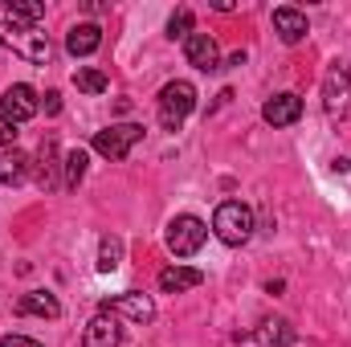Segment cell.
Here are the masks:
<instances>
[{"mask_svg":"<svg viewBox=\"0 0 351 347\" xmlns=\"http://www.w3.org/2000/svg\"><path fill=\"white\" fill-rule=\"evenodd\" d=\"M86 164H90V156L82 152V147L66 152V156H62V168H66V176H62V188H78V184L86 180Z\"/></svg>","mask_w":351,"mask_h":347,"instance_id":"cell-20","label":"cell"},{"mask_svg":"<svg viewBox=\"0 0 351 347\" xmlns=\"http://www.w3.org/2000/svg\"><path fill=\"white\" fill-rule=\"evenodd\" d=\"M123 265V237L119 233H106L98 241V274H114Z\"/></svg>","mask_w":351,"mask_h":347,"instance_id":"cell-19","label":"cell"},{"mask_svg":"<svg viewBox=\"0 0 351 347\" xmlns=\"http://www.w3.org/2000/svg\"><path fill=\"white\" fill-rule=\"evenodd\" d=\"M200 282H204V274H200V270H192V265H168V270H160V290H164V294L196 290Z\"/></svg>","mask_w":351,"mask_h":347,"instance_id":"cell-16","label":"cell"},{"mask_svg":"<svg viewBox=\"0 0 351 347\" xmlns=\"http://www.w3.org/2000/svg\"><path fill=\"white\" fill-rule=\"evenodd\" d=\"M45 8L37 0H8L0 4V41L29 58L33 66H45L49 62V37H45Z\"/></svg>","mask_w":351,"mask_h":347,"instance_id":"cell-1","label":"cell"},{"mask_svg":"<svg viewBox=\"0 0 351 347\" xmlns=\"http://www.w3.org/2000/svg\"><path fill=\"white\" fill-rule=\"evenodd\" d=\"M37 110H41V98H37V90L25 86V82H16V86H8L4 94H0V115H4V119H12L16 127H21V123H29Z\"/></svg>","mask_w":351,"mask_h":347,"instance_id":"cell-8","label":"cell"},{"mask_svg":"<svg viewBox=\"0 0 351 347\" xmlns=\"http://www.w3.org/2000/svg\"><path fill=\"white\" fill-rule=\"evenodd\" d=\"M16 315H37V319H62V302L49 290H29L16 298Z\"/></svg>","mask_w":351,"mask_h":347,"instance_id":"cell-13","label":"cell"},{"mask_svg":"<svg viewBox=\"0 0 351 347\" xmlns=\"http://www.w3.org/2000/svg\"><path fill=\"white\" fill-rule=\"evenodd\" d=\"M274 33H278L286 45L306 41V33H311L306 12H298V8H290V4H278V8H274Z\"/></svg>","mask_w":351,"mask_h":347,"instance_id":"cell-11","label":"cell"},{"mask_svg":"<svg viewBox=\"0 0 351 347\" xmlns=\"http://www.w3.org/2000/svg\"><path fill=\"white\" fill-rule=\"evenodd\" d=\"M4 147H16V123L0 115V152H4Z\"/></svg>","mask_w":351,"mask_h":347,"instance_id":"cell-23","label":"cell"},{"mask_svg":"<svg viewBox=\"0 0 351 347\" xmlns=\"http://www.w3.org/2000/svg\"><path fill=\"white\" fill-rule=\"evenodd\" d=\"M323 110H327V119H348L351 115V74L339 62L323 74Z\"/></svg>","mask_w":351,"mask_h":347,"instance_id":"cell-6","label":"cell"},{"mask_svg":"<svg viewBox=\"0 0 351 347\" xmlns=\"http://www.w3.org/2000/svg\"><path fill=\"white\" fill-rule=\"evenodd\" d=\"M119 344H123V327H119V319H114L110 311H98V315L86 323L82 344L78 347H119Z\"/></svg>","mask_w":351,"mask_h":347,"instance_id":"cell-9","label":"cell"},{"mask_svg":"<svg viewBox=\"0 0 351 347\" xmlns=\"http://www.w3.org/2000/svg\"><path fill=\"white\" fill-rule=\"evenodd\" d=\"M58 139L49 135V139H41V152H37V184L45 188V192H53V188H62V180H58Z\"/></svg>","mask_w":351,"mask_h":347,"instance_id":"cell-14","label":"cell"},{"mask_svg":"<svg viewBox=\"0 0 351 347\" xmlns=\"http://www.w3.org/2000/svg\"><path fill=\"white\" fill-rule=\"evenodd\" d=\"M139 139H143V123H114V127H106V131H94V152L106 156L110 164H119V160L131 156V147H135Z\"/></svg>","mask_w":351,"mask_h":347,"instance_id":"cell-5","label":"cell"},{"mask_svg":"<svg viewBox=\"0 0 351 347\" xmlns=\"http://www.w3.org/2000/svg\"><path fill=\"white\" fill-rule=\"evenodd\" d=\"M254 339H258V347H290V344H298V331L286 319H265L262 327L254 331Z\"/></svg>","mask_w":351,"mask_h":347,"instance_id":"cell-17","label":"cell"},{"mask_svg":"<svg viewBox=\"0 0 351 347\" xmlns=\"http://www.w3.org/2000/svg\"><path fill=\"white\" fill-rule=\"evenodd\" d=\"M98 311H110V315H123L131 323H152L156 319V302L139 290H127V294H114V298H102Z\"/></svg>","mask_w":351,"mask_h":347,"instance_id":"cell-7","label":"cell"},{"mask_svg":"<svg viewBox=\"0 0 351 347\" xmlns=\"http://www.w3.org/2000/svg\"><path fill=\"white\" fill-rule=\"evenodd\" d=\"M29 156L21 152V147H4L0 152V184H21L25 176H29Z\"/></svg>","mask_w":351,"mask_h":347,"instance_id":"cell-18","label":"cell"},{"mask_svg":"<svg viewBox=\"0 0 351 347\" xmlns=\"http://www.w3.org/2000/svg\"><path fill=\"white\" fill-rule=\"evenodd\" d=\"M192 21H196L192 8H176L172 21H168V37H172V41H188V37H192Z\"/></svg>","mask_w":351,"mask_h":347,"instance_id":"cell-22","label":"cell"},{"mask_svg":"<svg viewBox=\"0 0 351 347\" xmlns=\"http://www.w3.org/2000/svg\"><path fill=\"white\" fill-rule=\"evenodd\" d=\"M213 233L225 246H245L254 237V208L241 204V200H221L217 213H213Z\"/></svg>","mask_w":351,"mask_h":347,"instance_id":"cell-2","label":"cell"},{"mask_svg":"<svg viewBox=\"0 0 351 347\" xmlns=\"http://www.w3.org/2000/svg\"><path fill=\"white\" fill-rule=\"evenodd\" d=\"M184 58H188V66H196V70H204V74L221 70V49H217V41H213L208 33H192V37L184 41Z\"/></svg>","mask_w":351,"mask_h":347,"instance_id":"cell-10","label":"cell"},{"mask_svg":"<svg viewBox=\"0 0 351 347\" xmlns=\"http://www.w3.org/2000/svg\"><path fill=\"white\" fill-rule=\"evenodd\" d=\"M98 45H102V29H98L94 21H82V25H74V29L66 33V49H70L74 58H90Z\"/></svg>","mask_w":351,"mask_h":347,"instance_id":"cell-15","label":"cell"},{"mask_svg":"<svg viewBox=\"0 0 351 347\" xmlns=\"http://www.w3.org/2000/svg\"><path fill=\"white\" fill-rule=\"evenodd\" d=\"M62 110V94L58 90H45V115H58Z\"/></svg>","mask_w":351,"mask_h":347,"instance_id":"cell-25","label":"cell"},{"mask_svg":"<svg viewBox=\"0 0 351 347\" xmlns=\"http://www.w3.org/2000/svg\"><path fill=\"white\" fill-rule=\"evenodd\" d=\"M74 86L86 90V94H102V90L110 86V78L102 74V70H90V66H78L74 70Z\"/></svg>","mask_w":351,"mask_h":347,"instance_id":"cell-21","label":"cell"},{"mask_svg":"<svg viewBox=\"0 0 351 347\" xmlns=\"http://www.w3.org/2000/svg\"><path fill=\"white\" fill-rule=\"evenodd\" d=\"M156 106H160V123H164V131H180L184 119L196 110V86L184 82V78H176V82H168V86L160 90Z\"/></svg>","mask_w":351,"mask_h":347,"instance_id":"cell-3","label":"cell"},{"mask_svg":"<svg viewBox=\"0 0 351 347\" xmlns=\"http://www.w3.org/2000/svg\"><path fill=\"white\" fill-rule=\"evenodd\" d=\"M204 241H208V225H204L200 217L180 213V217L168 221V250H172L176 258H192V254H200Z\"/></svg>","mask_w":351,"mask_h":347,"instance_id":"cell-4","label":"cell"},{"mask_svg":"<svg viewBox=\"0 0 351 347\" xmlns=\"http://www.w3.org/2000/svg\"><path fill=\"white\" fill-rule=\"evenodd\" d=\"M262 119L269 127H290V123H298V119H302V98L290 94V90H286V94H274L262 106Z\"/></svg>","mask_w":351,"mask_h":347,"instance_id":"cell-12","label":"cell"},{"mask_svg":"<svg viewBox=\"0 0 351 347\" xmlns=\"http://www.w3.org/2000/svg\"><path fill=\"white\" fill-rule=\"evenodd\" d=\"M0 347H41V344L29 339V335H0Z\"/></svg>","mask_w":351,"mask_h":347,"instance_id":"cell-24","label":"cell"}]
</instances>
